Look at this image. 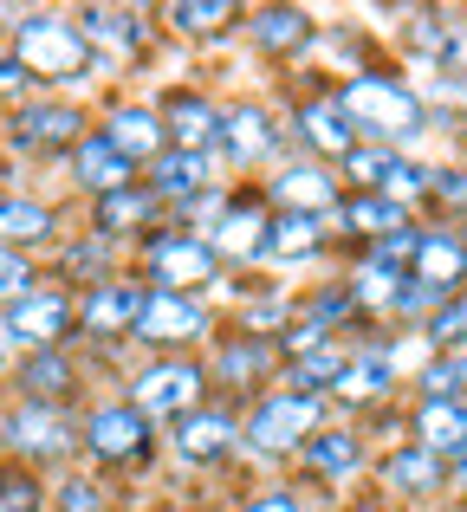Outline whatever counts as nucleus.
<instances>
[{"label":"nucleus","mask_w":467,"mask_h":512,"mask_svg":"<svg viewBox=\"0 0 467 512\" xmlns=\"http://www.w3.org/2000/svg\"><path fill=\"white\" fill-rule=\"evenodd\" d=\"M78 448L98 467H130L150 454V422H143L130 402H98V409L78 422Z\"/></svg>","instance_id":"obj_9"},{"label":"nucleus","mask_w":467,"mask_h":512,"mask_svg":"<svg viewBox=\"0 0 467 512\" xmlns=\"http://www.w3.org/2000/svg\"><path fill=\"white\" fill-rule=\"evenodd\" d=\"M7 52L33 85H78V78L98 72V59H91V46H85L72 13H20Z\"/></svg>","instance_id":"obj_2"},{"label":"nucleus","mask_w":467,"mask_h":512,"mask_svg":"<svg viewBox=\"0 0 467 512\" xmlns=\"http://www.w3.org/2000/svg\"><path fill=\"white\" fill-rule=\"evenodd\" d=\"M331 221H338V234H351V240H370V247H377L383 234L409 227V208H396V201H383V195H344Z\"/></svg>","instance_id":"obj_33"},{"label":"nucleus","mask_w":467,"mask_h":512,"mask_svg":"<svg viewBox=\"0 0 467 512\" xmlns=\"http://www.w3.org/2000/svg\"><path fill=\"white\" fill-rule=\"evenodd\" d=\"M422 111H429V124L442 117V124H467V78H429L422 85Z\"/></svg>","instance_id":"obj_38"},{"label":"nucleus","mask_w":467,"mask_h":512,"mask_svg":"<svg viewBox=\"0 0 467 512\" xmlns=\"http://www.w3.org/2000/svg\"><path fill=\"white\" fill-rule=\"evenodd\" d=\"M46 512H52V506H46Z\"/></svg>","instance_id":"obj_50"},{"label":"nucleus","mask_w":467,"mask_h":512,"mask_svg":"<svg viewBox=\"0 0 467 512\" xmlns=\"http://www.w3.org/2000/svg\"><path fill=\"white\" fill-rule=\"evenodd\" d=\"M169 130V150H195V156H221V104L202 91H176L156 104Z\"/></svg>","instance_id":"obj_20"},{"label":"nucleus","mask_w":467,"mask_h":512,"mask_svg":"<svg viewBox=\"0 0 467 512\" xmlns=\"http://www.w3.org/2000/svg\"><path fill=\"white\" fill-rule=\"evenodd\" d=\"M273 370H279V338H273V331H221L215 363H208V383L260 389Z\"/></svg>","instance_id":"obj_16"},{"label":"nucleus","mask_w":467,"mask_h":512,"mask_svg":"<svg viewBox=\"0 0 467 512\" xmlns=\"http://www.w3.org/2000/svg\"><path fill=\"white\" fill-rule=\"evenodd\" d=\"M292 137L305 143V156H312V163H331V169H338L344 156L357 150V130H351V117H344L338 91H318V98H305L299 111H292Z\"/></svg>","instance_id":"obj_15"},{"label":"nucleus","mask_w":467,"mask_h":512,"mask_svg":"<svg viewBox=\"0 0 467 512\" xmlns=\"http://www.w3.org/2000/svg\"><path fill=\"white\" fill-rule=\"evenodd\" d=\"M65 273H91L85 279V286H98V279H111V240H104V234H85V240H78V247L72 253H65Z\"/></svg>","instance_id":"obj_39"},{"label":"nucleus","mask_w":467,"mask_h":512,"mask_svg":"<svg viewBox=\"0 0 467 512\" xmlns=\"http://www.w3.org/2000/svg\"><path fill=\"white\" fill-rule=\"evenodd\" d=\"M215 163L221 156H195V150H163L143 175V188H150L163 208H189L195 195H208L215 188Z\"/></svg>","instance_id":"obj_23"},{"label":"nucleus","mask_w":467,"mask_h":512,"mask_svg":"<svg viewBox=\"0 0 467 512\" xmlns=\"http://www.w3.org/2000/svg\"><path fill=\"white\" fill-rule=\"evenodd\" d=\"M338 512H383L377 500H351V506H338Z\"/></svg>","instance_id":"obj_47"},{"label":"nucleus","mask_w":467,"mask_h":512,"mask_svg":"<svg viewBox=\"0 0 467 512\" xmlns=\"http://www.w3.org/2000/svg\"><path fill=\"white\" fill-rule=\"evenodd\" d=\"M422 396H442V402H467V350H448V357L422 363Z\"/></svg>","instance_id":"obj_37"},{"label":"nucleus","mask_w":467,"mask_h":512,"mask_svg":"<svg viewBox=\"0 0 467 512\" xmlns=\"http://www.w3.org/2000/svg\"><path fill=\"white\" fill-rule=\"evenodd\" d=\"M0 512H46L33 474H0Z\"/></svg>","instance_id":"obj_41"},{"label":"nucleus","mask_w":467,"mask_h":512,"mask_svg":"<svg viewBox=\"0 0 467 512\" xmlns=\"http://www.w3.org/2000/svg\"><path fill=\"white\" fill-rule=\"evenodd\" d=\"M396 156H403V150H377V143H357V150L338 163V182H351V195H377V188L390 182Z\"/></svg>","instance_id":"obj_36"},{"label":"nucleus","mask_w":467,"mask_h":512,"mask_svg":"<svg viewBox=\"0 0 467 512\" xmlns=\"http://www.w3.org/2000/svg\"><path fill=\"white\" fill-rule=\"evenodd\" d=\"M279 137H286V130L266 117V104H228V111H221V163H234V169L266 163V156L279 150Z\"/></svg>","instance_id":"obj_22"},{"label":"nucleus","mask_w":467,"mask_h":512,"mask_svg":"<svg viewBox=\"0 0 467 512\" xmlns=\"http://www.w3.org/2000/svg\"><path fill=\"white\" fill-rule=\"evenodd\" d=\"M59 234V208L39 195H0V247L13 253H33Z\"/></svg>","instance_id":"obj_28"},{"label":"nucleus","mask_w":467,"mask_h":512,"mask_svg":"<svg viewBox=\"0 0 467 512\" xmlns=\"http://www.w3.org/2000/svg\"><path fill=\"white\" fill-rule=\"evenodd\" d=\"M409 46L422 52L435 78H467V20H455V13H422L409 26Z\"/></svg>","instance_id":"obj_24"},{"label":"nucleus","mask_w":467,"mask_h":512,"mask_svg":"<svg viewBox=\"0 0 467 512\" xmlns=\"http://www.w3.org/2000/svg\"><path fill=\"white\" fill-rule=\"evenodd\" d=\"M396 383H403V370H396L390 338H370V344H351L338 383H331V402H344V409H377Z\"/></svg>","instance_id":"obj_13"},{"label":"nucleus","mask_w":467,"mask_h":512,"mask_svg":"<svg viewBox=\"0 0 467 512\" xmlns=\"http://www.w3.org/2000/svg\"><path fill=\"white\" fill-rule=\"evenodd\" d=\"M143 273H150V292H189V299H202L221 279V260L189 227H156V234H143Z\"/></svg>","instance_id":"obj_5"},{"label":"nucleus","mask_w":467,"mask_h":512,"mask_svg":"<svg viewBox=\"0 0 467 512\" xmlns=\"http://www.w3.org/2000/svg\"><path fill=\"white\" fill-rule=\"evenodd\" d=\"M325 240H331V221H318V214H273V227H266V260L273 266L318 260Z\"/></svg>","instance_id":"obj_29"},{"label":"nucleus","mask_w":467,"mask_h":512,"mask_svg":"<svg viewBox=\"0 0 467 512\" xmlns=\"http://www.w3.org/2000/svg\"><path fill=\"white\" fill-rule=\"evenodd\" d=\"M234 512H305V506H299V493H292V487H266V493H253V500L234 506Z\"/></svg>","instance_id":"obj_43"},{"label":"nucleus","mask_w":467,"mask_h":512,"mask_svg":"<svg viewBox=\"0 0 467 512\" xmlns=\"http://www.w3.org/2000/svg\"><path fill=\"white\" fill-rule=\"evenodd\" d=\"M163 20H169V33H182V39H208L228 20H240V7L234 0H169Z\"/></svg>","instance_id":"obj_35"},{"label":"nucleus","mask_w":467,"mask_h":512,"mask_svg":"<svg viewBox=\"0 0 467 512\" xmlns=\"http://www.w3.org/2000/svg\"><path fill=\"white\" fill-rule=\"evenodd\" d=\"M72 331H78V299L65 286H33L20 305L0 312V350H20V357L65 350Z\"/></svg>","instance_id":"obj_6"},{"label":"nucleus","mask_w":467,"mask_h":512,"mask_svg":"<svg viewBox=\"0 0 467 512\" xmlns=\"http://www.w3.org/2000/svg\"><path fill=\"white\" fill-rule=\"evenodd\" d=\"M169 448H176V461H189V467L228 461V454L240 448V415L234 409H208V402H202L195 415H182V422H176Z\"/></svg>","instance_id":"obj_19"},{"label":"nucleus","mask_w":467,"mask_h":512,"mask_svg":"<svg viewBox=\"0 0 467 512\" xmlns=\"http://www.w3.org/2000/svg\"><path fill=\"white\" fill-rule=\"evenodd\" d=\"M338 104L351 117L357 143H377V150H403L429 130V111H422V91L396 72H351L338 85Z\"/></svg>","instance_id":"obj_1"},{"label":"nucleus","mask_w":467,"mask_h":512,"mask_svg":"<svg viewBox=\"0 0 467 512\" xmlns=\"http://www.w3.org/2000/svg\"><path fill=\"white\" fill-rule=\"evenodd\" d=\"M7 137L20 143V150L33 156H72L78 137H85V111L78 104H59V98H39V104H20V111L7 117Z\"/></svg>","instance_id":"obj_14"},{"label":"nucleus","mask_w":467,"mask_h":512,"mask_svg":"<svg viewBox=\"0 0 467 512\" xmlns=\"http://www.w3.org/2000/svg\"><path fill=\"white\" fill-rule=\"evenodd\" d=\"M72 20H78V33H85V46H91L98 65H124L150 46V20H143L137 7H85V13H72Z\"/></svg>","instance_id":"obj_18"},{"label":"nucleus","mask_w":467,"mask_h":512,"mask_svg":"<svg viewBox=\"0 0 467 512\" xmlns=\"http://www.w3.org/2000/svg\"><path fill=\"white\" fill-rule=\"evenodd\" d=\"M377 480H383V493H396L403 506H429L435 493H448V461H435L429 448H416V441H403L396 454H383Z\"/></svg>","instance_id":"obj_21"},{"label":"nucleus","mask_w":467,"mask_h":512,"mask_svg":"<svg viewBox=\"0 0 467 512\" xmlns=\"http://www.w3.org/2000/svg\"><path fill=\"white\" fill-rule=\"evenodd\" d=\"M409 435H416V448H429L435 461H455V454L467 448V402L422 396L416 415H409Z\"/></svg>","instance_id":"obj_25"},{"label":"nucleus","mask_w":467,"mask_h":512,"mask_svg":"<svg viewBox=\"0 0 467 512\" xmlns=\"http://www.w3.org/2000/svg\"><path fill=\"white\" fill-rule=\"evenodd\" d=\"M344 201L338 175H331V163H312V156H299V163H286L266 182V208L273 214H318V221H331Z\"/></svg>","instance_id":"obj_12"},{"label":"nucleus","mask_w":467,"mask_h":512,"mask_svg":"<svg viewBox=\"0 0 467 512\" xmlns=\"http://www.w3.org/2000/svg\"><path fill=\"white\" fill-rule=\"evenodd\" d=\"M325 428V396H299V389H266L240 422V448H253L260 461H286Z\"/></svg>","instance_id":"obj_3"},{"label":"nucleus","mask_w":467,"mask_h":512,"mask_svg":"<svg viewBox=\"0 0 467 512\" xmlns=\"http://www.w3.org/2000/svg\"><path fill=\"white\" fill-rule=\"evenodd\" d=\"M435 201L467 208V163H461V169H435Z\"/></svg>","instance_id":"obj_44"},{"label":"nucleus","mask_w":467,"mask_h":512,"mask_svg":"<svg viewBox=\"0 0 467 512\" xmlns=\"http://www.w3.org/2000/svg\"><path fill=\"white\" fill-rule=\"evenodd\" d=\"M156 214H163V201H156L143 182H130V188H117V195L91 201V234H104V240H130V234H143Z\"/></svg>","instance_id":"obj_27"},{"label":"nucleus","mask_w":467,"mask_h":512,"mask_svg":"<svg viewBox=\"0 0 467 512\" xmlns=\"http://www.w3.org/2000/svg\"><path fill=\"white\" fill-rule=\"evenodd\" d=\"M208 396V363L202 357H150L137 376H130V409L143 415V422H182V415H195Z\"/></svg>","instance_id":"obj_4"},{"label":"nucleus","mask_w":467,"mask_h":512,"mask_svg":"<svg viewBox=\"0 0 467 512\" xmlns=\"http://www.w3.org/2000/svg\"><path fill=\"white\" fill-rule=\"evenodd\" d=\"M0 441H7V454H20L26 467H52L65 461V454L78 448V428L72 415L59 409V402H13L7 415H0Z\"/></svg>","instance_id":"obj_8"},{"label":"nucleus","mask_w":467,"mask_h":512,"mask_svg":"<svg viewBox=\"0 0 467 512\" xmlns=\"http://www.w3.org/2000/svg\"><path fill=\"white\" fill-rule=\"evenodd\" d=\"M0 370H7V350H0Z\"/></svg>","instance_id":"obj_49"},{"label":"nucleus","mask_w":467,"mask_h":512,"mask_svg":"<svg viewBox=\"0 0 467 512\" xmlns=\"http://www.w3.org/2000/svg\"><path fill=\"white\" fill-rule=\"evenodd\" d=\"M98 137L111 143L130 169H150L156 156L169 150V130H163V111H156V104H111L104 124H98Z\"/></svg>","instance_id":"obj_17"},{"label":"nucleus","mask_w":467,"mask_h":512,"mask_svg":"<svg viewBox=\"0 0 467 512\" xmlns=\"http://www.w3.org/2000/svg\"><path fill=\"white\" fill-rule=\"evenodd\" d=\"M130 338L150 344L156 357H189L195 344L215 338V312H208V299H189V292H143Z\"/></svg>","instance_id":"obj_7"},{"label":"nucleus","mask_w":467,"mask_h":512,"mask_svg":"<svg viewBox=\"0 0 467 512\" xmlns=\"http://www.w3.org/2000/svg\"><path fill=\"white\" fill-rule=\"evenodd\" d=\"M266 227H273V208H266V195H228V208H221V221L208 227V247H215L221 266H253L266 260Z\"/></svg>","instance_id":"obj_11"},{"label":"nucleus","mask_w":467,"mask_h":512,"mask_svg":"<svg viewBox=\"0 0 467 512\" xmlns=\"http://www.w3.org/2000/svg\"><path fill=\"white\" fill-rule=\"evenodd\" d=\"M26 85H33V78H26V72H20V65H13V52H7V46H0V104H7V98H20V91H26Z\"/></svg>","instance_id":"obj_45"},{"label":"nucleus","mask_w":467,"mask_h":512,"mask_svg":"<svg viewBox=\"0 0 467 512\" xmlns=\"http://www.w3.org/2000/svg\"><path fill=\"white\" fill-rule=\"evenodd\" d=\"M52 512H104L98 480H59V506Z\"/></svg>","instance_id":"obj_42"},{"label":"nucleus","mask_w":467,"mask_h":512,"mask_svg":"<svg viewBox=\"0 0 467 512\" xmlns=\"http://www.w3.org/2000/svg\"><path fill=\"white\" fill-rule=\"evenodd\" d=\"M312 33H318V26H312V13H305V7H260V13L247 20V39H253L260 52H273V59L305 52V46H312Z\"/></svg>","instance_id":"obj_31"},{"label":"nucleus","mask_w":467,"mask_h":512,"mask_svg":"<svg viewBox=\"0 0 467 512\" xmlns=\"http://www.w3.org/2000/svg\"><path fill=\"white\" fill-rule=\"evenodd\" d=\"M72 182L85 188L91 201H104V195H117V188L137 182V169H130L124 156L98 137V130H85V137H78V150H72Z\"/></svg>","instance_id":"obj_26"},{"label":"nucleus","mask_w":467,"mask_h":512,"mask_svg":"<svg viewBox=\"0 0 467 512\" xmlns=\"http://www.w3.org/2000/svg\"><path fill=\"white\" fill-rule=\"evenodd\" d=\"M33 260H26V253H13V247H0V312H7V305H20L26 292H33Z\"/></svg>","instance_id":"obj_40"},{"label":"nucleus","mask_w":467,"mask_h":512,"mask_svg":"<svg viewBox=\"0 0 467 512\" xmlns=\"http://www.w3.org/2000/svg\"><path fill=\"white\" fill-rule=\"evenodd\" d=\"M143 279H98V286H85V299H78V331H85L91 344H111V338H130L137 331V312H143Z\"/></svg>","instance_id":"obj_10"},{"label":"nucleus","mask_w":467,"mask_h":512,"mask_svg":"<svg viewBox=\"0 0 467 512\" xmlns=\"http://www.w3.org/2000/svg\"><path fill=\"white\" fill-rule=\"evenodd\" d=\"M403 279H409V273H396V266H383V260H370V253H364V260L351 266V279H344V292H351L357 312H370V318H396Z\"/></svg>","instance_id":"obj_32"},{"label":"nucleus","mask_w":467,"mask_h":512,"mask_svg":"<svg viewBox=\"0 0 467 512\" xmlns=\"http://www.w3.org/2000/svg\"><path fill=\"white\" fill-rule=\"evenodd\" d=\"M72 357L65 350H39V357H20V396L26 402H65L72 389Z\"/></svg>","instance_id":"obj_34"},{"label":"nucleus","mask_w":467,"mask_h":512,"mask_svg":"<svg viewBox=\"0 0 467 512\" xmlns=\"http://www.w3.org/2000/svg\"><path fill=\"white\" fill-rule=\"evenodd\" d=\"M409 512H435V506H409Z\"/></svg>","instance_id":"obj_48"},{"label":"nucleus","mask_w":467,"mask_h":512,"mask_svg":"<svg viewBox=\"0 0 467 512\" xmlns=\"http://www.w3.org/2000/svg\"><path fill=\"white\" fill-rule=\"evenodd\" d=\"M299 467L318 474V480H351L357 467H364V435H357V428H318L299 448Z\"/></svg>","instance_id":"obj_30"},{"label":"nucleus","mask_w":467,"mask_h":512,"mask_svg":"<svg viewBox=\"0 0 467 512\" xmlns=\"http://www.w3.org/2000/svg\"><path fill=\"white\" fill-rule=\"evenodd\" d=\"M448 493H467V448L448 461Z\"/></svg>","instance_id":"obj_46"}]
</instances>
